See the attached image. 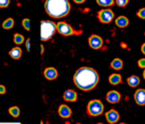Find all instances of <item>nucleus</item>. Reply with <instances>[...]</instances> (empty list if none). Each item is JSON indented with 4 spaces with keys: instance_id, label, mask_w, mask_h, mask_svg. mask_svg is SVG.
Returning <instances> with one entry per match:
<instances>
[{
    "instance_id": "31",
    "label": "nucleus",
    "mask_w": 145,
    "mask_h": 124,
    "mask_svg": "<svg viewBox=\"0 0 145 124\" xmlns=\"http://www.w3.org/2000/svg\"><path fill=\"white\" fill-rule=\"evenodd\" d=\"M142 51H143V53H145V43L142 46Z\"/></svg>"
},
{
    "instance_id": "18",
    "label": "nucleus",
    "mask_w": 145,
    "mask_h": 124,
    "mask_svg": "<svg viewBox=\"0 0 145 124\" xmlns=\"http://www.w3.org/2000/svg\"><path fill=\"white\" fill-rule=\"evenodd\" d=\"M122 60L121 59H119V58H116V59H113L112 61H111V67L113 68V69H121L122 68Z\"/></svg>"
},
{
    "instance_id": "36",
    "label": "nucleus",
    "mask_w": 145,
    "mask_h": 124,
    "mask_svg": "<svg viewBox=\"0 0 145 124\" xmlns=\"http://www.w3.org/2000/svg\"><path fill=\"white\" fill-rule=\"evenodd\" d=\"M77 124H80V123H77Z\"/></svg>"
},
{
    "instance_id": "3",
    "label": "nucleus",
    "mask_w": 145,
    "mask_h": 124,
    "mask_svg": "<svg viewBox=\"0 0 145 124\" xmlns=\"http://www.w3.org/2000/svg\"><path fill=\"white\" fill-rule=\"evenodd\" d=\"M56 30H57V27H56L53 22H51V20H42L41 22V40L42 41L49 40L53 35Z\"/></svg>"
},
{
    "instance_id": "25",
    "label": "nucleus",
    "mask_w": 145,
    "mask_h": 124,
    "mask_svg": "<svg viewBox=\"0 0 145 124\" xmlns=\"http://www.w3.org/2000/svg\"><path fill=\"white\" fill-rule=\"evenodd\" d=\"M137 15H138V17H140V18H143V19H145V8H142L140 10H138Z\"/></svg>"
},
{
    "instance_id": "8",
    "label": "nucleus",
    "mask_w": 145,
    "mask_h": 124,
    "mask_svg": "<svg viewBox=\"0 0 145 124\" xmlns=\"http://www.w3.org/2000/svg\"><path fill=\"white\" fill-rule=\"evenodd\" d=\"M134 98H135V101H136L138 105H140V106L145 105V90H144V89H138V90L135 92Z\"/></svg>"
},
{
    "instance_id": "4",
    "label": "nucleus",
    "mask_w": 145,
    "mask_h": 124,
    "mask_svg": "<svg viewBox=\"0 0 145 124\" xmlns=\"http://www.w3.org/2000/svg\"><path fill=\"white\" fill-rule=\"evenodd\" d=\"M87 113L91 116H99L103 113V104L100 100H92L87 105Z\"/></svg>"
},
{
    "instance_id": "7",
    "label": "nucleus",
    "mask_w": 145,
    "mask_h": 124,
    "mask_svg": "<svg viewBox=\"0 0 145 124\" xmlns=\"http://www.w3.org/2000/svg\"><path fill=\"white\" fill-rule=\"evenodd\" d=\"M88 43H89L91 48L100 49L102 47V44H103V41H102V39L99 35H91L89 39H88Z\"/></svg>"
},
{
    "instance_id": "16",
    "label": "nucleus",
    "mask_w": 145,
    "mask_h": 124,
    "mask_svg": "<svg viewBox=\"0 0 145 124\" xmlns=\"http://www.w3.org/2000/svg\"><path fill=\"white\" fill-rule=\"evenodd\" d=\"M109 82H110L111 84H113V85L119 84V83L121 82V76H120L119 74H111L110 77H109Z\"/></svg>"
},
{
    "instance_id": "21",
    "label": "nucleus",
    "mask_w": 145,
    "mask_h": 124,
    "mask_svg": "<svg viewBox=\"0 0 145 124\" xmlns=\"http://www.w3.org/2000/svg\"><path fill=\"white\" fill-rule=\"evenodd\" d=\"M14 42L16 43V44H20V43H23L24 42V36L22 35V34H15L14 35Z\"/></svg>"
},
{
    "instance_id": "34",
    "label": "nucleus",
    "mask_w": 145,
    "mask_h": 124,
    "mask_svg": "<svg viewBox=\"0 0 145 124\" xmlns=\"http://www.w3.org/2000/svg\"><path fill=\"white\" fill-rule=\"evenodd\" d=\"M97 124H103V123H97Z\"/></svg>"
},
{
    "instance_id": "11",
    "label": "nucleus",
    "mask_w": 145,
    "mask_h": 124,
    "mask_svg": "<svg viewBox=\"0 0 145 124\" xmlns=\"http://www.w3.org/2000/svg\"><path fill=\"white\" fill-rule=\"evenodd\" d=\"M58 113L62 118H68L71 115V109L66 105H61L59 107V109H58Z\"/></svg>"
},
{
    "instance_id": "9",
    "label": "nucleus",
    "mask_w": 145,
    "mask_h": 124,
    "mask_svg": "<svg viewBox=\"0 0 145 124\" xmlns=\"http://www.w3.org/2000/svg\"><path fill=\"white\" fill-rule=\"evenodd\" d=\"M105 117H106V121H108L109 123L113 124V123H117V122H118V119H119V114H118L117 110L111 109V110H109V111L105 114Z\"/></svg>"
},
{
    "instance_id": "10",
    "label": "nucleus",
    "mask_w": 145,
    "mask_h": 124,
    "mask_svg": "<svg viewBox=\"0 0 145 124\" xmlns=\"http://www.w3.org/2000/svg\"><path fill=\"white\" fill-rule=\"evenodd\" d=\"M106 100L111 104H117L120 100V93L117 91H109L106 93Z\"/></svg>"
},
{
    "instance_id": "17",
    "label": "nucleus",
    "mask_w": 145,
    "mask_h": 124,
    "mask_svg": "<svg viewBox=\"0 0 145 124\" xmlns=\"http://www.w3.org/2000/svg\"><path fill=\"white\" fill-rule=\"evenodd\" d=\"M127 82H128V84H129L130 86H137V85L139 84V78H138V76H136V75H131V76L128 77Z\"/></svg>"
},
{
    "instance_id": "32",
    "label": "nucleus",
    "mask_w": 145,
    "mask_h": 124,
    "mask_svg": "<svg viewBox=\"0 0 145 124\" xmlns=\"http://www.w3.org/2000/svg\"><path fill=\"white\" fill-rule=\"evenodd\" d=\"M40 48H41V52H43V50H44V48H43V46H41Z\"/></svg>"
},
{
    "instance_id": "13",
    "label": "nucleus",
    "mask_w": 145,
    "mask_h": 124,
    "mask_svg": "<svg viewBox=\"0 0 145 124\" xmlns=\"http://www.w3.org/2000/svg\"><path fill=\"white\" fill-rule=\"evenodd\" d=\"M63 99L67 101H76L77 100V93L74 90H67L63 93Z\"/></svg>"
},
{
    "instance_id": "19",
    "label": "nucleus",
    "mask_w": 145,
    "mask_h": 124,
    "mask_svg": "<svg viewBox=\"0 0 145 124\" xmlns=\"http://www.w3.org/2000/svg\"><path fill=\"white\" fill-rule=\"evenodd\" d=\"M14 26V19L12 18H7L3 23H2V27L5 30H9V28H12Z\"/></svg>"
},
{
    "instance_id": "6",
    "label": "nucleus",
    "mask_w": 145,
    "mask_h": 124,
    "mask_svg": "<svg viewBox=\"0 0 145 124\" xmlns=\"http://www.w3.org/2000/svg\"><path fill=\"white\" fill-rule=\"evenodd\" d=\"M99 19L102 22V23H110L112 19H113V11L110 10V9H102L101 11H99Z\"/></svg>"
},
{
    "instance_id": "33",
    "label": "nucleus",
    "mask_w": 145,
    "mask_h": 124,
    "mask_svg": "<svg viewBox=\"0 0 145 124\" xmlns=\"http://www.w3.org/2000/svg\"><path fill=\"white\" fill-rule=\"evenodd\" d=\"M143 75H144V78H145V71H144V73H143Z\"/></svg>"
},
{
    "instance_id": "27",
    "label": "nucleus",
    "mask_w": 145,
    "mask_h": 124,
    "mask_svg": "<svg viewBox=\"0 0 145 124\" xmlns=\"http://www.w3.org/2000/svg\"><path fill=\"white\" fill-rule=\"evenodd\" d=\"M138 66L140 68H145V58H142L138 60Z\"/></svg>"
},
{
    "instance_id": "1",
    "label": "nucleus",
    "mask_w": 145,
    "mask_h": 124,
    "mask_svg": "<svg viewBox=\"0 0 145 124\" xmlns=\"http://www.w3.org/2000/svg\"><path fill=\"white\" fill-rule=\"evenodd\" d=\"M74 82L83 91H88L95 88L99 82V74L91 67H80L74 75Z\"/></svg>"
},
{
    "instance_id": "20",
    "label": "nucleus",
    "mask_w": 145,
    "mask_h": 124,
    "mask_svg": "<svg viewBox=\"0 0 145 124\" xmlns=\"http://www.w3.org/2000/svg\"><path fill=\"white\" fill-rule=\"evenodd\" d=\"M9 113H10V115H11V116H14V117H18V116H19L20 110H19V108H18V107L14 106V107H10V108H9Z\"/></svg>"
},
{
    "instance_id": "15",
    "label": "nucleus",
    "mask_w": 145,
    "mask_h": 124,
    "mask_svg": "<svg viewBox=\"0 0 145 124\" xmlns=\"http://www.w3.org/2000/svg\"><path fill=\"white\" fill-rule=\"evenodd\" d=\"M9 55H10L11 58H14V59H18V58H20V56H22V49L18 48V47L12 48V49L9 51Z\"/></svg>"
},
{
    "instance_id": "5",
    "label": "nucleus",
    "mask_w": 145,
    "mask_h": 124,
    "mask_svg": "<svg viewBox=\"0 0 145 124\" xmlns=\"http://www.w3.org/2000/svg\"><path fill=\"white\" fill-rule=\"evenodd\" d=\"M56 27H57L58 32H59L61 35H65V36L71 35V34L75 33V31H74L67 23H63V22H59V23L56 25Z\"/></svg>"
},
{
    "instance_id": "28",
    "label": "nucleus",
    "mask_w": 145,
    "mask_h": 124,
    "mask_svg": "<svg viewBox=\"0 0 145 124\" xmlns=\"http://www.w3.org/2000/svg\"><path fill=\"white\" fill-rule=\"evenodd\" d=\"M26 49H27V51L31 50V40L29 39H27V41H26Z\"/></svg>"
},
{
    "instance_id": "24",
    "label": "nucleus",
    "mask_w": 145,
    "mask_h": 124,
    "mask_svg": "<svg viewBox=\"0 0 145 124\" xmlns=\"http://www.w3.org/2000/svg\"><path fill=\"white\" fill-rule=\"evenodd\" d=\"M117 5L120 6V7H125L127 3H128V0H116Z\"/></svg>"
},
{
    "instance_id": "23",
    "label": "nucleus",
    "mask_w": 145,
    "mask_h": 124,
    "mask_svg": "<svg viewBox=\"0 0 145 124\" xmlns=\"http://www.w3.org/2000/svg\"><path fill=\"white\" fill-rule=\"evenodd\" d=\"M23 26H24L25 30L29 31V28H31V22H29L28 18H24V19H23Z\"/></svg>"
},
{
    "instance_id": "30",
    "label": "nucleus",
    "mask_w": 145,
    "mask_h": 124,
    "mask_svg": "<svg viewBox=\"0 0 145 124\" xmlns=\"http://www.w3.org/2000/svg\"><path fill=\"white\" fill-rule=\"evenodd\" d=\"M74 1H75L76 3H82V2H84L85 0H74Z\"/></svg>"
},
{
    "instance_id": "12",
    "label": "nucleus",
    "mask_w": 145,
    "mask_h": 124,
    "mask_svg": "<svg viewBox=\"0 0 145 124\" xmlns=\"http://www.w3.org/2000/svg\"><path fill=\"white\" fill-rule=\"evenodd\" d=\"M44 76L48 80H54L58 76V72H57V69L54 67H48L44 71Z\"/></svg>"
},
{
    "instance_id": "14",
    "label": "nucleus",
    "mask_w": 145,
    "mask_h": 124,
    "mask_svg": "<svg viewBox=\"0 0 145 124\" xmlns=\"http://www.w3.org/2000/svg\"><path fill=\"white\" fill-rule=\"evenodd\" d=\"M116 25L118 27H126L128 25V18L125 16H120L116 19Z\"/></svg>"
},
{
    "instance_id": "2",
    "label": "nucleus",
    "mask_w": 145,
    "mask_h": 124,
    "mask_svg": "<svg viewBox=\"0 0 145 124\" xmlns=\"http://www.w3.org/2000/svg\"><path fill=\"white\" fill-rule=\"evenodd\" d=\"M45 11L53 18H61L68 15L70 5L68 0H46L44 3Z\"/></svg>"
},
{
    "instance_id": "35",
    "label": "nucleus",
    "mask_w": 145,
    "mask_h": 124,
    "mask_svg": "<svg viewBox=\"0 0 145 124\" xmlns=\"http://www.w3.org/2000/svg\"><path fill=\"white\" fill-rule=\"evenodd\" d=\"M121 124H126V123H121Z\"/></svg>"
},
{
    "instance_id": "26",
    "label": "nucleus",
    "mask_w": 145,
    "mask_h": 124,
    "mask_svg": "<svg viewBox=\"0 0 145 124\" xmlns=\"http://www.w3.org/2000/svg\"><path fill=\"white\" fill-rule=\"evenodd\" d=\"M10 0H0V7L1 8H6L8 5H9Z\"/></svg>"
},
{
    "instance_id": "22",
    "label": "nucleus",
    "mask_w": 145,
    "mask_h": 124,
    "mask_svg": "<svg viewBox=\"0 0 145 124\" xmlns=\"http://www.w3.org/2000/svg\"><path fill=\"white\" fill-rule=\"evenodd\" d=\"M96 1L100 6H103V7H108V6L113 5V0H96Z\"/></svg>"
},
{
    "instance_id": "29",
    "label": "nucleus",
    "mask_w": 145,
    "mask_h": 124,
    "mask_svg": "<svg viewBox=\"0 0 145 124\" xmlns=\"http://www.w3.org/2000/svg\"><path fill=\"white\" fill-rule=\"evenodd\" d=\"M5 92H6V88L2 84H0V94H3Z\"/></svg>"
}]
</instances>
